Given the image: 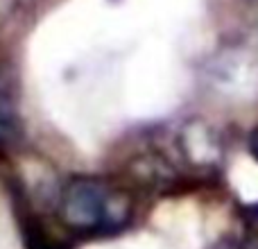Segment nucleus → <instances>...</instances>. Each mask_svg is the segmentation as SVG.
<instances>
[{
	"label": "nucleus",
	"instance_id": "2",
	"mask_svg": "<svg viewBox=\"0 0 258 249\" xmlns=\"http://www.w3.org/2000/svg\"><path fill=\"white\" fill-rule=\"evenodd\" d=\"M177 147L179 154L190 165L211 168V165H215V161L220 156V143L215 129L209 127L204 120H195V118L179 129Z\"/></svg>",
	"mask_w": 258,
	"mask_h": 249
},
{
	"label": "nucleus",
	"instance_id": "4",
	"mask_svg": "<svg viewBox=\"0 0 258 249\" xmlns=\"http://www.w3.org/2000/svg\"><path fill=\"white\" fill-rule=\"evenodd\" d=\"M18 229L25 249H71L34 213H18Z\"/></svg>",
	"mask_w": 258,
	"mask_h": 249
},
{
	"label": "nucleus",
	"instance_id": "1",
	"mask_svg": "<svg viewBox=\"0 0 258 249\" xmlns=\"http://www.w3.org/2000/svg\"><path fill=\"white\" fill-rule=\"evenodd\" d=\"M57 215L77 238H109L132 224L136 200L118 181L95 174H75L59 191Z\"/></svg>",
	"mask_w": 258,
	"mask_h": 249
},
{
	"label": "nucleus",
	"instance_id": "6",
	"mask_svg": "<svg viewBox=\"0 0 258 249\" xmlns=\"http://www.w3.org/2000/svg\"><path fill=\"white\" fill-rule=\"evenodd\" d=\"M247 147H249V154L254 156V161L258 163V127H254L247 136Z\"/></svg>",
	"mask_w": 258,
	"mask_h": 249
},
{
	"label": "nucleus",
	"instance_id": "5",
	"mask_svg": "<svg viewBox=\"0 0 258 249\" xmlns=\"http://www.w3.org/2000/svg\"><path fill=\"white\" fill-rule=\"evenodd\" d=\"M14 9H16V0H0V25L12 16Z\"/></svg>",
	"mask_w": 258,
	"mask_h": 249
},
{
	"label": "nucleus",
	"instance_id": "3",
	"mask_svg": "<svg viewBox=\"0 0 258 249\" xmlns=\"http://www.w3.org/2000/svg\"><path fill=\"white\" fill-rule=\"evenodd\" d=\"M129 174L136 183L147 188H165L177 181V168L161 152H145L129 163Z\"/></svg>",
	"mask_w": 258,
	"mask_h": 249
}]
</instances>
